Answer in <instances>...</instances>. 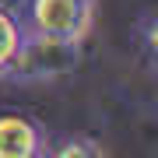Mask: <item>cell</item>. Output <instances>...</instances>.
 <instances>
[{
  "mask_svg": "<svg viewBox=\"0 0 158 158\" xmlns=\"http://www.w3.org/2000/svg\"><path fill=\"white\" fill-rule=\"evenodd\" d=\"M81 60V42H67L56 35H42L25 28V39L18 46V56L11 63V77L21 81H49L60 74H70Z\"/></svg>",
  "mask_w": 158,
  "mask_h": 158,
  "instance_id": "cell-1",
  "label": "cell"
},
{
  "mask_svg": "<svg viewBox=\"0 0 158 158\" xmlns=\"http://www.w3.org/2000/svg\"><path fill=\"white\" fill-rule=\"evenodd\" d=\"M25 28L56 35L67 42H85L95 21V0H25Z\"/></svg>",
  "mask_w": 158,
  "mask_h": 158,
  "instance_id": "cell-2",
  "label": "cell"
},
{
  "mask_svg": "<svg viewBox=\"0 0 158 158\" xmlns=\"http://www.w3.org/2000/svg\"><path fill=\"white\" fill-rule=\"evenodd\" d=\"M46 155V130L32 116H0V158H39Z\"/></svg>",
  "mask_w": 158,
  "mask_h": 158,
  "instance_id": "cell-3",
  "label": "cell"
},
{
  "mask_svg": "<svg viewBox=\"0 0 158 158\" xmlns=\"http://www.w3.org/2000/svg\"><path fill=\"white\" fill-rule=\"evenodd\" d=\"M21 39H25V21H21V14L0 7V74L11 70Z\"/></svg>",
  "mask_w": 158,
  "mask_h": 158,
  "instance_id": "cell-4",
  "label": "cell"
},
{
  "mask_svg": "<svg viewBox=\"0 0 158 158\" xmlns=\"http://www.w3.org/2000/svg\"><path fill=\"white\" fill-rule=\"evenodd\" d=\"M46 151L56 158H95L102 155V144L95 137H67V141H60L56 148H46Z\"/></svg>",
  "mask_w": 158,
  "mask_h": 158,
  "instance_id": "cell-5",
  "label": "cell"
},
{
  "mask_svg": "<svg viewBox=\"0 0 158 158\" xmlns=\"http://www.w3.org/2000/svg\"><path fill=\"white\" fill-rule=\"evenodd\" d=\"M0 7H7V11H25V0H0Z\"/></svg>",
  "mask_w": 158,
  "mask_h": 158,
  "instance_id": "cell-6",
  "label": "cell"
}]
</instances>
